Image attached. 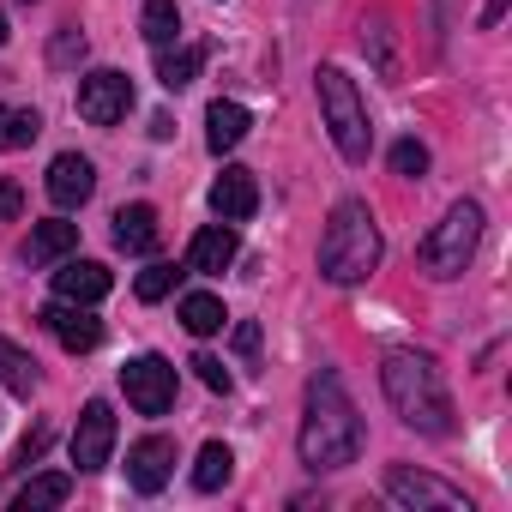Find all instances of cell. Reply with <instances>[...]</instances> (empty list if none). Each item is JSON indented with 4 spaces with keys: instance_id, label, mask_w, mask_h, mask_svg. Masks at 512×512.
I'll return each mask as SVG.
<instances>
[{
    "instance_id": "9a60e30c",
    "label": "cell",
    "mask_w": 512,
    "mask_h": 512,
    "mask_svg": "<svg viewBox=\"0 0 512 512\" xmlns=\"http://www.w3.org/2000/svg\"><path fill=\"white\" fill-rule=\"evenodd\" d=\"M109 266H97V260H67L61 272H55V296L61 302H85V308H97L103 296H109Z\"/></svg>"
},
{
    "instance_id": "8992f818",
    "label": "cell",
    "mask_w": 512,
    "mask_h": 512,
    "mask_svg": "<svg viewBox=\"0 0 512 512\" xmlns=\"http://www.w3.org/2000/svg\"><path fill=\"white\" fill-rule=\"evenodd\" d=\"M121 392L139 416H169L175 410V362L169 356H133L121 368Z\"/></svg>"
},
{
    "instance_id": "d4e9b609",
    "label": "cell",
    "mask_w": 512,
    "mask_h": 512,
    "mask_svg": "<svg viewBox=\"0 0 512 512\" xmlns=\"http://www.w3.org/2000/svg\"><path fill=\"white\" fill-rule=\"evenodd\" d=\"M37 133H43L37 109H7V103H0V151H25Z\"/></svg>"
},
{
    "instance_id": "f1b7e54d",
    "label": "cell",
    "mask_w": 512,
    "mask_h": 512,
    "mask_svg": "<svg viewBox=\"0 0 512 512\" xmlns=\"http://www.w3.org/2000/svg\"><path fill=\"white\" fill-rule=\"evenodd\" d=\"M49 61H55V67L85 61V37H79V31H61V37H55V49H49Z\"/></svg>"
},
{
    "instance_id": "cb8c5ba5",
    "label": "cell",
    "mask_w": 512,
    "mask_h": 512,
    "mask_svg": "<svg viewBox=\"0 0 512 512\" xmlns=\"http://www.w3.org/2000/svg\"><path fill=\"white\" fill-rule=\"evenodd\" d=\"M223 320H229V314H223V302H217V296H205V290H193V296L181 302V326H187L193 338H211V332H223Z\"/></svg>"
},
{
    "instance_id": "30bf717a",
    "label": "cell",
    "mask_w": 512,
    "mask_h": 512,
    "mask_svg": "<svg viewBox=\"0 0 512 512\" xmlns=\"http://www.w3.org/2000/svg\"><path fill=\"white\" fill-rule=\"evenodd\" d=\"M37 320H43V326L61 338V350H73V356H85V350L103 344V320H97L85 302H49Z\"/></svg>"
},
{
    "instance_id": "7c38bea8",
    "label": "cell",
    "mask_w": 512,
    "mask_h": 512,
    "mask_svg": "<svg viewBox=\"0 0 512 512\" xmlns=\"http://www.w3.org/2000/svg\"><path fill=\"white\" fill-rule=\"evenodd\" d=\"M49 199L61 205V211H79L91 193H97V163L91 157H79V151H61L55 163H49Z\"/></svg>"
},
{
    "instance_id": "52a82bcc",
    "label": "cell",
    "mask_w": 512,
    "mask_h": 512,
    "mask_svg": "<svg viewBox=\"0 0 512 512\" xmlns=\"http://www.w3.org/2000/svg\"><path fill=\"white\" fill-rule=\"evenodd\" d=\"M127 109H133V79H127V73L97 67V73L79 79V115H85L91 127H115Z\"/></svg>"
},
{
    "instance_id": "ffe728a7",
    "label": "cell",
    "mask_w": 512,
    "mask_h": 512,
    "mask_svg": "<svg viewBox=\"0 0 512 512\" xmlns=\"http://www.w3.org/2000/svg\"><path fill=\"white\" fill-rule=\"evenodd\" d=\"M67 494H73V476H67V470H49V476L25 482V488L13 494V512H43V506H61Z\"/></svg>"
},
{
    "instance_id": "d6986e66",
    "label": "cell",
    "mask_w": 512,
    "mask_h": 512,
    "mask_svg": "<svg viewBox=\"0 0 512 512\" xmlns=\"http://www.w3.org/2000/svg\"><path fill=\"white\" fill-rule=\"evenodd\" d=\"M199 67H205V49L199 43H187V49H157V85L163 91H187L193 79H199Z\"/></svg>"
},
{
    "instance_id": "836d02e7",
    "label": "cell",
    "mask_w": 512,
    "mask_h": 512,
    "mask_svg": "<svg viewBox=\"0 0 512 512\" xmlns=\"http://www.w3.org/2000/svg\"><path fill=\"white\" fill-rule=\"evenodd\" d=\"M7 37H13V31H7V19H0V43H7Z\"/></svg>"
},
{
    "instance_id": "ba28073f",
    "label": "cell",
    "mask_w": 512,
    "mask_h": 512,
    "mask_svg": "<svg viewBox=\"0 0 512 512\" xmlns=\"http://www.w3.org/2000/svg\"><path fill=\"white\" fill-rule=\"evenodd\" d=\"M109 452H115V410H109L103 398H91V404L79 410V428H73V464H79L85 476H97V470L109 464Z\"/></svg>"
},
{
    "instance_id": "3957f363",
    "label": "cell",
    "mask_w": 512,
    "mask_h": 512,
    "mask_svg": "<svg viewBox=\"0 0 512 512\" xmlns=\"http://www.w3.org/2000/svg\"><path fill=\"white\" fill-rule=\"evenodd\" d=\"M380 266V223L368 211V199H338L326 235H320V278L326 284H362Z\"/></svg>"
},
{
    "instance_id": "5bb4252c",
    "label": "cell",
    "mask_w": 512,
    "mask_h": 512,
    "mask_svg": "<svg viewBox=\"0 0 512 512\" xmlns=\"http://www.w3.org/2000/svg\"><path fill=\"white\" fill-rule=\"evenodd\" d=\"M211 211L223 217V223H247L253 211H260V181H253V169H223L217 181H211Z\"/></svg>"
},
{
    "instance_id": "ac0fdd59",
    "label": "cell",
    "mask_w": 512,
    "mask_h": 512,
    "mask_svg": "<svg viewBox=\"0 0 512 512\" xmlns=\"http://www.w3.org/2000/svg\"><path fill=\"white\" fill-rule=\"evenodd\" d=\"M115 247L121 253H151L157 247V211L151 205H121L115 211Z\"/></svg>"
},
{
    "instance_id": "1f68e13d",
    "label": "cell",
    "mask_w": 512,
    "mask_h": 512,
    "mask_svg": "<svg viewBox=\"0 0 512 512\" xmlns=\"http://www.w3.org/2000/svg\"><path fill=\"white\" fill-rule=\"evenodd\" d=\"M235 350H241V356L260 350V326H253V320H241V326H235Z\"/></svg>"
},
{
    "instance_id": "e0dca14e",
    "label": "cell",
    "mask_w": 512,
    "mask_h": 512,
    "mask_svg": "<svg viewBox=\"0 0 512 512\" xmlns=\"http://www.w3.org/2000/svg\"><path fill=\"white\" fill-rule=\"evenodd\" d=\"M73 247H79V223H67V217H49V223H37V229H31V241H25V260H31V266H55V260H67Z\"/></svg>"
},
{
    "instance_id": "2e32d148",
    "label": "cell",
    "mask_w": 512,
    "mask_h": 512,
    "mask_svg": "<svg viewBox=\"0 0 512 512\" xmlns=\"http://www.w3.org/2000/svg\"><path fill=\"white\" fill-rule=\"evenodd\" d=\"M247 127H253V115H247L241 103H229V97H217V103L205 109V145H211V157H223V151H235V145L247 139Z\"/></svg>"
},
{
    "instance_id": "4316f807",
    "label": "cell",
    "mask_w": 512,
    "mask_h": 512,
    "mask_svg": "<svg viewBox=\"0 0 512 512\" xmlns=\"http://www.w3.org/2000/svg\"><path fill=\"white\" fill-rule=\"evenodd\" d=\"M422 169H428V145H416V139H398V145H392V175L416 181Z\"/></svg>"
},
{
    "instance_id": "277c9868",
    "label": "cell",
    "mask_w": 512,
    "mask_h": 512,
    "mask_svg": "<svg viewBox=\"0 0 512 512\" xmlns=\"http://www.w3.org/2000/svg\"><path fill=\"white\" fill-rule=\"evenodd\" d=\"M320 115H326V133L344 151V163H368L374 127H368V109H362L356 79L344 67H320Z\"/></svg>"
},
{
    "instance_id": "6da1fadb",
    "label": "cell",
    "mask_w": 512,
    "mask_h": 512,
    "mask_svg": "<svg viewBox=\"0 0 512 512\" xmlns=\"http://www.w3.org/2000/svg\"><path fill=\"white\" fill-rule=\"evenodd\" d=\"M296 446H302L308 470H344V464L362 458V416H356V404H350V392H344V380L332 368H320L308 380Z\"/></svg>"
},
{
    "instance_id": "44dd1931",
    "label": "cell",
    "mask_w": 512,
    "mask_h": 512,
    "mask_svg": "<svg viewBox=\"0 0 512 512\" xmlns=\"http://www.w3.org/2000/svg\"><path fill=\"white\" fill-rule=\"evenodd\" d=\"M0 386H7L13 398H31V392H37V362H31L13 338H0Z\"/></svg>"
},
{
    "instance_id": "f546056e",
    "label": "cell",
    "mask_w": 512,
    "mask_h": 512,
    "mask_svg": "<svg viewBox=\"0 0 512 512\" xmlns=\"http://www.w3.org/2000/svg\"><path fill=\"white\" fill-rule=\"evenodd\" d=\"M193 374H199L211 392H229V368H223L217 356H193Z\"/></svg>"
},
{
    "instance_id": "d6a6232c",
    "label": "cell",
    "mask_w": 512,
    "mask_h": 512,
    "mask_svg": "<svg viewBox=\"0 0 512 512\" xmlns=\"http://www.w3.org/2000/svg\"><path fill=\"white\" fill-rule=\"evenodd\" d=\"M500 13H506V0H488V7H482V31H488V25H494Z\"/></svg>"
},
{
    "instance_id": "8fae6325",
    "label": "cell",
    "mask_w": 512,
    "mask_h": 512,
    "mask_svg": "<svg viewBox=\"0 0 512 512\" xmlns=\"http://www.w3.org/2000/svg\"><path fill=\"white\" fill-rule=\"evenodd\" d=\"M169 476H175V440L169 434H145V440L127 446V482L139 494H157Z\"/></svg>"
},
{
    "instance_id": "7402d4cb",
    "label": "cell",
    "mask_w": 512,
    "mask_h": 512,
    "mask_svg": "<svg viewBox=\"0 0 512 512\" xmlns=\"http://www.w3.org/2000/svg\"><path fill=\"white\" fill-rule=\"evenodd\" d=\"M229 476H235V452H229L223 440L199 446V464H193V488H199V494H217Z\"/></svg>"
},
{
    "instance_id": "4fadbf2b",
    "label": "cell",
    "mask_w": 512,
    "mask_h": 512,
    "mask_svg": "<svg viewBox=\"0 0 512 512\" xmlns=\"http://www.w3.org/2000/svg\"><path fill=\"white\" fill-rule=\"evenodd\" d=\"M235 253H241V241H235V223H205L193 241H187V272H199V278H217L223 266H235Z\"/></svg>"
},
{
    "instance_id": "83f0119b",
    "label": "cell",
    "mask_w": 512,
    "mask_h": 512,
    "mask_svg": "<svg viewBox=\"0 0 512 512\" xmlns=\"http://www.w3.org/2000/svg\"><path fill=\"white\" fill-rule=\"evenodd\" d=\"M49 440H55V428H49V422H37V428H31V434L19 440V452H13V464H31V458H43V452H49Z\"/></svg>"
},
{
    "instance_id": "e575fe53",
    "label": "cell",
    "mask_w": 512,
    "mask_h": 512,
    "mask_svg": "<svg viewBox=\"0 0 512 512\" xmlns=\"http://www.w3.org/2000/svg\"><path fill=\"white\" fill-rule=\"evenodd\" d=\"M25 7H31V0H25Z\"/></svg>"
},
{
    "instance_id": "5b68a950",
    "label": "cell",
    "mask_w": 512,
    "mask_h": 512,
    "mask_svg": "<svg viewBox=\"0 0 512 512\" xmlns=\"http://www.w3.org/2000/svg\"><path fill=\"white\" fill-rule=\"evenodd\" d=\"M476 241H482V205L476 199H458L422 241V272L428 278H458L470 260H476Z\"/></svg>"
},
{
    "instance_id": "4dcf8cb0",
    "label": "cell",
    "mask_w": 512,
    "mask_h": 512,
    "mask_svg": "<svg viewBox=\"0 0 512 512\" xmlns=\"http://www.w3.org/2000/svg\"><path fill=\"white\" fill-rule=\"evenodd\" d=\"M0 211H7V217H19V211H25V193H19V181H0Z\"/></svg>"
},
{
    "instance_id": "603a6c76",
    "label": "cell",
    "mask_w": 512,
    "mask_h": 512,
    "mask_svg": "<svg viewBox=\"0 0 512 512\" xmlns=\"http://www.w3.org/2000/svg\"><path fill=\"white\" fill-rule=\"evenodd\" d=\"M139 37L151 49H169L181 37V13H175V0H145V13H139Z\"/></svg>"
},
{
    "instance_id": "484cf974",
    "label": "cell",
    "mask_w": 512,
    "mask_h": 512,
    "mask_svg": "<svg viewBox=\"0 0 512 512\" xmlns=\"http://www.w3.org/2000/svg\"><path fill=\"white\" fill-rule=\"evenodd\" d=\"M175 278H181V272L157 260V266H145V272H139V284H133V290H139V302H163V296L175 290Z\"/></svg>"
},
{
    "instance_id": "9c48e42d",
    "label": "cell",
    "mask_w": 512,
    "mask_h": 512,
    "mask_svg": "<svg viewBox=\"0 0 512 512\" xmlns=\"http://www.w3.org/2000/svg\"><path fill=\"white\" fill-rule=\"evenodd\" d=\"M386 494H392L398 506H440V512H470V500H464L452 482H440V476H422V470H410V464H392V470H386Z\"/></svg>"
},
{
    "instance_id": "7a4b0ae2",
    "label": "cell",
    "mask_w": 512,
    "mask_h": 512,
    "mask_svg": "<svg viewBox=\"0 0 512 512\" xmlns=\"http://www.w3.org/2000/svg\"><path fill=\"white\" fill-rule=\"evenodd\" d=\"M380 386H386L392 410L404 416V428H416V434H452V428H458L452 392H446L434 356H422V350H392L386 368H380Z\"/></svg>"
}]
</instances>
